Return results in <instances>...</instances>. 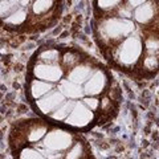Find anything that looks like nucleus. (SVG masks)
<instances>
[{"mask_svg":"<svg viewBox=\"0 0 159 159\" xmlns=\"http://www.w3.org/2000/svg\"><path fill=\"white\" fill-rule=\"evenodd\" d=\"M19 2H6V0H0V23L6 20L15 9L17 8Z\"/></svg>","mask_w":159,"mask_h":159,"instance_id":"3","label":"nucleus"},{"mask_svg":"<svg viewBox=\"0 0 159 159\" xmlns=\"http://www.w3.org/2000/svg\"><path fill=\"white\" fill-rule=\"evenodd\" d=\"M93 32L114 69L137 80L159 74L158 0L93 2Z\"/></svg>","mask_w":159,"mask_h":159,"instance_id":"1","label":"nucleus"},{"mask_svg":"<svg viewBox=\"0 0 159 159\" xmlns=\"http://www.w3.org/2000/svg\"><path fill=\"white\" fill-rule=\"evenodd\" d=\"M12 151H13L15 159H45L44 155L37 150L36 147L29 146V145L15 148V150H12Z\"/></svg>","mask_w":159,"mask_h":159,"instance_id":"2","label":"nucleus"}]
</instances>
